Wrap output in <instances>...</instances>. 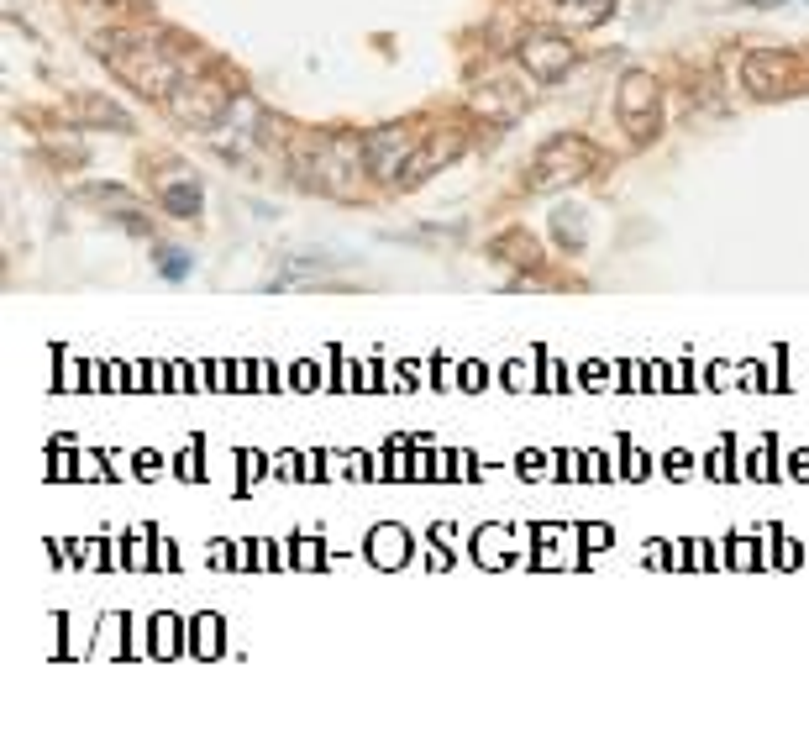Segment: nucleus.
<instances>
[{"mask_svg": "<svg viewBox=\"0 0 809 731\" xmlns=\"http://www.w3.org/2000/svg\"><path fill=\"white\" fill-rule=\"evenodd\" d=\"M169 111L179 121H190V127H216L226 116V90L211 85V79H179L169 90Z\"/></svg>", "mask_w": 809, "mask_h": 731, "instance_id": "4", "label": "nucleus"}, {"mask_svg": "<svg viewBox=\"0 0 809 731\" xmlns=\"http://www.w3.org/2000/svg\"><path fill=\"white\" fill-rule=\"evenodd\" d=\"M741 79H746V90H757V95H788V90H794V79H799V58L757 48V53H746Z\"/></svg>", "mask_w": 809, "mask_h": 731, "instance_id": "5", "label": "nucleus"}, {"mask_svg": "<svg viewBox=\"0 0 809 731\" xmlns=\"http://www.w3.org/2000/svg\"><path fill=\"white\" fill-rule=\"evenodd\" d=\"M610 11H615V0H568V6H563V22L594 27V22H605Z\"/></svg>", "mask_w": 809, "mask_h": 731, "instance_id": "11", "label": "nucleus"}, {"mask_svg": "<svg viewBox=\"0 0 809 731\" xmlns=\"http://www.w3.org/2000/svg\"><path fill=\"white\" fill-rule=\"evenodd\" d=\"M74 116H85V121H111V127L127 132V111H116L111 100H95V95H79V100H74Z\"/></svg>", "mask_w": 809, "mask_h": 731, "instance_id": "10", "label": "nucleus"}, {"mask_svg": "<svg viewBox=\"0 0 809 731\" xmlns=\"http://www.w3.org/2000/svg\"><path fill=\"white\" fill-rule=\"evenodd\" d=\"M458 153H463V137H447V142H442V148H437V142H431V148H426V153H416V158H410V169H405V174H410V179H421V174H431V169H442V164H447V158H458Z\"/></svg>", "mask_w": 809, "mask_h": 731, "instance_id": "9", "label": "nucleus"}, {"mask_svg": "<svg viewBox=\"0 0 809 731\" xmlns=\"http://www.w3.org/2000/svg\"><path fill=\"white\" fill-rule=\"evenodd\" d=\"M158 195H163V206H169L174 216H195V211H200V185H195V179H184V185H174V179H163V185H158Z\"/></svg>", "mask_w": 809, "mask_h": 731, "instance_id": "8", "label": "nucleus"}, {"mask_svg": "<svg viewBox=\"0 0 809 731\" xmlns=\"http://www.w3.org/2000/svg\"><path fill=\"white\" fill-rule=\"evenodd\" d=\"M521 64L536 74V79H563L573 69V48L568 37H552V32H536L521 43Z\"/></svg>", "mask_w": 809, "mask_h": 731, "instance_id": "6", "label": "nucleus"}, {"mask_svg": "<svg viewBox=\"0 0 809 731\" xmlns=\"http://www.w3.org/2000/svg\"><path fill=\"white\" fill-rule=\"evenodd\" d=\"M416 137L421 132H410V127H379V132H368V142H363V169L373 179L405 174L410 158H416Z\"/></svg>", "mask_w": 809, "mask_h": 731, "instance_id": "3", "label": "nucleus"}, {"mask_svg": "<svg viewBox=\"0 0 809 731\" xmlns=\"http://www.w3.org/2000/svg\"><path fill=\"white\" fill-rule=\"evenodd\" d=\"M163 274H169V279L190 274V258H184V253H163Z\"/></svg>", "mask_w": 809, "mask_h": 731, "instance_id": "12", "label": "nucleus"}, {"mask_svg": "<svg viewBox=\"0 0 809 731\" xmlns=\"http://www.w3.org/2000/svg\"><path fill=\"white\" fill-rule=\"evenodd\" d=\"M652 106H657V79L631 69L626 79H620V95H615L620 121H626V127H641V116H652Z\"/></svg>", "mask_w": 809, "mask_h": 731, "instance_id": "7", "label": "nucleus"}, {"mask_svg": "<svg viewBox=\"0 0 809 731\" xmlns=\"http://www.w3.org/2000/svg\"><path fill=\"white\" fill-rule=\"evenodd\" d=\"M594 164H599V153L589 148L584 137H557V142H547V148L536 153V164H531V185H536V190L573 185V179L594 174Z\"/></svg>", "mask_w": 809, "mask_h": 731, "instance_id": "2", "label": "nucleus"}, {"mask_svg": "<svg viewBox=\"0 0 809 731\" xmlns=\"http://www.w3.org/2000/svg\"><path fill=\"white\" fill-rule=\"evenodd\" d=\"M111 58V69L127 79V85L148 90V95H169L179 85V64L174 58H163L158 48L137 43V37H106V48H100Z\"/></svg>", "mask_w": 809, "mask_h": 731, "instance_id": "1", "label": "nucleus"}]
</instances>
